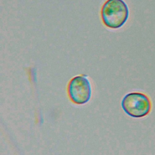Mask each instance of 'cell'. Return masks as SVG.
I'll list each match as a JSON object with an SVG mask.
<instances>
[{
  "mask_svg": "<svg viewBox=\"0 0 155 155\" xmlns=\"http://www.w3.org/2000/svg\"><path fill=\"white\" fill-rule=\"evenodd\" d=\"M128 16V7L123 0H107L102 7V21L110 28L121 27L127 22Z\"/></svg>",
  "mask_w": 155,
  "mask_h": 155,
  "instance_id": "6da1fadb",
  "label": "cell"
},
{
  "mask_svg": "<svg viewBox=\"0 0 155 155\" xmlns=\"http://www.w3.org/2000/svg\"><path fill=\"white\" fill-rule=\"evenodd\" d=\"M121 106L126 114L133 117L139 118L149 114L151 103L146 94L139 92H132L127 94L123 97Z\"/></svg>",
  "mask_w": 155,
  "mask_h": 155,
  "instance_id": "7a4b0ae2",
  "label": "cell"
},
{
  "mask_svg": "<svg viewBox=\"0 0 155 155\" xmlns=\"http://www.w3.org/2000/svg\"><path fill=\"white\" fill-rule=\"evenodd\" d=\"M67 90L70 99L76 104L87 103L91 96V84L85 75L73 78L69 82Z\"/></svg>",
  "mask_w": 155,
  "mask_h": 155,
  "instance_id": "3957f363",
  "label": "cell"
}]
</instances>
